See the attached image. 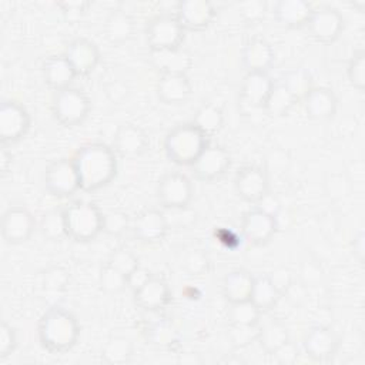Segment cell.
Masks as SVG:
<instances>
[{
  "label": "cell",
  "instance_id": "1",
  "mask_svg": "<svg viewBox=\"0 0 365 365\" xmlns=\"http://www.w3.org/2000/svg\"><path fill=\"white\" fill-rule=\"evenodd\" d=\"M83 191H97L107 187L117 175L118 161L113 147L104 143H87L73 155Z\"/></svg>",
  "mask_w": 365,
  "mask_h": 365
},
{
  "label": "cell",
  "instance_id": "2",
  "mask_svg": "<svg viewBox=\"0 0 365 365\" xmlns=\"http://www.w3.org/2000/svg\"><path fill=\"white\" fill-rule=\"evenodd\" d=\"M37 335L40 345L46 351L50 354H64L77 344L80 324L68 309L54 305L40 317Z\"/></svg>",
  "mask_w": 365,
  "mask_h": 365
},
{
  "label": "cell",
  "instance_id": "3",
  "mask_svg": "<svg viewBox=\"0 0 365 365\" xmlns=\"http://www.w3.org/2000/svg\"><path fill=\"white\" fill-rule=\"evenodd\" d=\"M208 144L210 138L188 121L177 124L167 133L164 151L171 163L190 167Z\"/></svg>",
  "mask_w": 365,
  "mask_h": 365
},
{
  "label": "cell",
  "instance_id": "4",
  "mask_svg": "<svg viewBox=\"0 0 365 365\" xmlns=\"http://www.w3.org/2000/svg\"><path fill=\"white\" fill-rule=\"evenodd\" d=\"M101 210L90 201L77 200L63 207L67 238L76 242H90L103 232Z\"/></svg>",
  "mask_w": 365,
  "mask_h": 365
},
{
  "label": "cell",
  "instance_id": "5",
  "mask_svg": "<svg viewBox=\"0 0 365 365\" xmlns=\"http://www.w3.org/2000/svg\"><path fill=\"white\" fill-rule=\"evenodd\" d=\"M90 108L91 101L88 96L73 86L56 91L51 100L53 115L64 127H76L84 123Z\"/></svg>",
  "mask_w": 365,
  "mask_h": 365
},
{
  "label": "cell",
  "instance_id": "6",
  "mask_svg": "<svg viewBox=\"0 0 365 365\" xmlns=\"http://www.w3.org/2000/svg\"><path fill=\"white\" fill-rule=\"evenodd\" d=\"M185 29L175 14L154 16L145 26V41L150 51L174 50L182 47Z\"/></svg>",
  "mask_w": 365,
  "mask_h": 365
},
{
  "label": "cell",
  "instance_id": "7",
  "mask_svg": "<svg viewBox=\"0 0 365 365\" xmlns=\"http://www.w3.org/2000/svg\"><path fill=\"white\" fill-rule=\"evenodd\" d=\"M46 190L58 198H67L81 190L80 178L71 158L51 161L44 171Z\"/></svg>",
  "mask_w": 365,
  "mask_h": 365
},
{
  "label": "cell",
  "instance_id": "8",
  "mask_svg": "<svg viewBox=\"0 0 365 365\" xmlns=\"http://www.w3.org/2000/svg\"><path fill=\"white\" fill-rule=\"evenodd\" d=\"M31 125L27 108L14 100H3L0 106V141L11 145L26 137Z\"/></svg>",
  "mask_w": 365,
  "mask_h": 365
},
{
  "label": "cell",
  "instance_id": "9",
  "mask_svg": "<svg viewBox=\"0 0 365 365\" xmlns=\"http://www.w3.org/2000/svg\"><path fill=\"white\" fill-rule=\"evenodd\" d=\"M192 195V184L182 173L164 174L157 184V198L167 210H185Z\"/></svg>",
  "mask_w": 365,
  "mask_h": 365
},
{
  "label": "cell",
  "instance_id": "10",
  "mask_svg": "<svg viewBox=\"0 0 365 365\" xmlns=\"http://www.w3.org/2000/svg\"><path fill=\"white\" fill-rule=\"evenodd\" d=\"M234 188L247 202H261L268 197L269 178L264 168L257 165L241 167L234 177Z\"/></svg>",
  "mask_w": 365,
  "mask_h": 365
},
{
  "label": "cell",
  "instance_id": "11",
  "mask_svg": "<svg viewBox=\"0 0 365 365\" xmlns=\"http://www.w3.org/2000/svg\"><path fill=\"white\" fill-rule=\"evenodd\" d=\"M307 27L315 41L329 44L342 34L344 17L331 6H319L312 9Z\"/></svg>",
  "mask_w": 365,
  "mask_h": 365
},
{
  "label": "cell",
  "instance_id": "12",
  "mask_svg": "<svg viewBox=\"0 0 365 365\" xmlns=\"http://www.w3.org/2000/svg\"><path fill=\"white\" fill-rule=\"evenodd\" d=\"M241 230L244 238L252 245L268 244L278 230L275 215L265 208H252L242 214Z\"/></svg>",
  "mask_w": 365,
  "mask_h": 365
},
{
  "label": "cell",
  "instance_id": "13",
  "mask_svg": "<svg viewBox=\"0 0 365 365\" xmlns=\"http://www.w3.org/2000/svg\"><path fill=\"white\" fill-rule=\"evenodd\" d=\"M231 165L230 153L221 145L208 144L198 158L190 165L192 175L200 181H215L221 178Z\"/></svg>",
  "mask_w": 365,
  "mask_h": 365
},
{
  "label": "cell",
  "instance_id": "14",
  "mask_svg": "<svg viewBox=\"0 0 365 365\" xmlns=\"http://www.w3.org/2000/svg\"><path fill=\"white\" fill-rule=\"evenodd\" d=\"M36 228L33 214L23 205H11L3 214L1 235L7 244H23L30 240Z\"/></svg>",
  "mask_w": 365,
  "mask_h": 365
},
{
  "label": "cell",
  "instance_id": "15",
  "mask_svg": "<svg viewBox=\"0 0 365 365\" xmlns=\"http://www.w3.org/2000/svg\"><path fill=\"white\" fill-rule=\"evenodd\" d=\"M175 16L185 31H201L214 21L217 10L208 0H181L175 3Z\"/></svg>",
  "mask_w": 365,
  "mask_h": 365
},
{
  "label": "cell",
  "instance_id": "16",
  "mask_svg": "<svg viewBox=\"0 0 365 365\" xmlns=\"http://www.w3.org/2000/svg\"><path fill=\"white\" fill-rule=\"evenodd\" d=\"M168 220L163 211L148 208L135 215L131 222L134 237L144 244L161 242L168 232Z\"/></svg>",
  "mask_w": 365,
  "mask_h": 365
},
{
  "label": "cell",
  "instance_id": "17",
  "mask_svg": "<svg viewBox=\"0 0 365 365\" xmlns=\"http://www.w3.org/2000/svg\"><path fill=\"white\" fill-rule=\"evenodd\" d=\"M339 346V338L336 332L324 325L312 327L302 339L304 352L314 361H328L331 359Z\"/></svg>",
  "mask_w": 365,
  "mask_h": 365
},
{
  "label": "cell",
  "instance_id": "18",
  "mask_svg": "<svg viewBox=\"0 0 365 365\" xmlns=\"http://www.w3.org/2000/svg\"><path fill=\"white\" fill-rule=\"evenodd\" d=\"M63 54L68 60L77 76H87L93 73L101 58L98 46L84 37L71 40Z\"/></svg>",
  "mask_w": 365,
  "mask_h": 365
},
{
  "label": "cell",
  "instance_id": "19",
  "mask_svg": "<svg viewBox=\"0 0 365 365\" xmlns=\"http://www.w3.org/2000/svg\"><path fill=\"white\" fill-rule=\"evenodd\" d=\"M150 145L145 131L131 123L121 124L113 138V150L124 158H135L147 151Z\"/></svg>",
  "mask_w": 365,
  "mask_h": 365
},
{
  "label": "cell",
  "instance_id": "20",
  "mask_svg": "<svg viewBox=\"0 0 365 365\" xmlns=\"http://www.w3.org/2000/svg\"><path fill=\"white\" fill-rule=\"evenodd\" d=\"M135 305L148 312L164 309L171 301V291L168 284L158 277H151L143 287L133 292Z\"/></svg>",
  "mask_w": 365,
  "mask_h": 365
},
{
  "label": "cell",
  "instance_id": "21",
  "mask_svg": "<svg viewBox=\"0 0 365 365\" xmlns=\"http://www.w3.org/2000/svg\"><path fill=\"white\" fill-rule=\"evenodd\" d=\"M272 86L274 81L268 73H245L240 87V100L248 108H262Z\"/></svg>",
  "mask_w": 365,
  "mask_h": 365
},
{
  "label": "cell",
  "instance_id": "22",
  "mask_svg": "<svg viewBox=\"0 0 365 365\" xmlns=\"http://www.w3.org/2000/svg\"><path fill=\"white\" fill-rule=\"evenodd\" d=\"M308 118L315 121L331 120L338 110V100L328 87H312L302 98Z\"/></svg>",
  "mask_w": 365,
  "mask_h": 365
},
{
  "label": "cell",
  "instance_id": "23",
  "mask_svg": "<svg viewBox=\"0 0 365 365\" xmlns=\"http://www.w3.org/2000/svg\"><path fill=\"white\" fill-rule=\"evenodd\" d=\"M157 97L168 106H178L188 101L192 86L187 74H161L155 84Z\"/></svg>",
  "mask_w": 365,
  "mask_h": 365
},
{
  "label": "cell",
  "instance_id": "24",
  "mask_svg": "<svg viewBox=\"0 0 365 365\" xmlns=\"http://www.w3.org/2000/svg\"><path fill=\"white\" fill-rule=\"evenodd\" d=\"M274 48L268 40L264 37L250 38L241 53V61L247 73L259 71L268 73L269 67L274 63Z\"/></svg>",
  "mask_w": 365,
  "mask_h": 365
},
{
  "label": "cell",
  "instance_id": "25",
  "mask_svg": "<svg viewBox=\"0 0 365 365\" xmlns=\"http://www.w3.org/2000/svg\"><path fill=\"white\" fill-rule=\"evenodd\" d=\"M43 80L50 90L60 91L63 88L71 87L74 78L77 77L74 68L64 57V54H54L47 57L41 66Z\"/></svg>",
  "mask_w": 365,
  "mask_h": 365
},
{
  "label": "cell",
  "instance_id": "26",
  "mask_svg": "<svg viewBox=\"0 0 365 365\" xmlns=\"http://www.w3.org/2000/svg\"><path fill=\"white\" fill-rule=\"evenodd\" d=\"M312 6L305 0H279L274 4L275 20L287 29H301L308 24Z\"/></svg>",
  "mask_w": 365,
  "mask_h": 365
},
{
  "label": "cell",
  "instance_id": "27",
  "mask_svg": "<svg viewBox=\"0 0 365 365\" xmlns=\"http://www.w3.org/2000/svg\"><path fill=\"white\" fill-rule=\"evenodd\" d=\"M151 63L161 74H187L192 67V56L182 47L151 51Z\"/></svg>",
  "mask_w": 365,
  "mask_h": 365
},
{
  "label": "cell",
  "instance_id": "28",
  "mask_svg": "<svg viewBox=\"0 0 365 365\" xmlns=\"http://www.w3.org/2000/svg\"><path fill=\"white\" fill-rule=\"evenodd\" d=\"M254 275H251L247 269L238 268L230 271L222 281V294L224 298L232 302H241L251 298V291L254 285Z\"/></svg>",
  "mask_w": 365,
  "mask_h": 365
},
{
  "label": "cell",
  "instance_id": "29",
  "mask_svg": "<svg viewBox=\"0 0 365 365\" xmlns=\"http://www.w3.org/2000/svg\"><path fill=\"white\" fill-rule=\"evenodd\" d=\"M104 36L111 44H121L128 41L135 31L134 19L124 10H113L103 26Z\"/></svg>",
  "mask_w": 365,
  "mask_h": 365
},
{
  "label": "cell",
  "instance_id": "30",
  "mask_svg": "<svg viewBox=\"0 0 365 365\" xmlns=\"http://www.w3.org/2000/svg\"><path fill=\"white\" fill-rule=\"evenodd\" d=\"M289 341L287 327L278 319H269L262 324H258L257 342L265 354L272 355L281 346Z\"/></svg>",
  "mask_w": 365,
  "mask_h": 365
},
{
  "label": "cell",
  "instance_id": "31",
  "mask_svg": "<svg viewBox=\"0 0 365 365\" xmlns=\"http://www.w3.org/2000/svg\"><path fill=\"white\" fill-rule=\"evenodd\" d=\"M298 100L291 94V91L282 83H274L262 110L269 117H284L287 115Z\"/></svg>",
  "mask_w": 365,
  "mask_h": 365
},
{
  "label": "cell",
  "instance_id": "32",
  "mask_svg": "<svg viewBox=\"0 0 365 365\" xmlns=\"http://www.w3.org/2000/svg\"><path fill=\"white\" fill-rule=\"evenodd\" d=\"M279 297H281L279 291L275 288V285L272 284L268 275H259L254 278V285H252L250 299L255 304V307L261 312L272 309L277 305Z\"/></svg>",
  "mask_w": 365,
  "mask_h": 365
},
{
  "label": "cell",
  "instance_id": "33",
  "mask_svg": "<svg viewBox=\"0 0 365 365\" xmlns=\"http://www.w3.org/2000/svg\"><path fill=\"white\" fill-rule=\"evenodd\" d=\"M194 125L202 131L208 138L215 135L224 124V114L220 107L212 103H204L200 106L192 118Z\"/></svg>",
  "mask_w": 365,
  "mask_h": 365
},
{
  "label": "cell",
  "instance_id": "34",
  "mask_svg": "<svg viewBox=\"0 0 365 365\" xmlns=\"http://www.w3.org/2000/svg\"><path fill=\"white\" fill-rule=\"evenodd\" d=\"M133 356V344L125 336H110L101 349V359L110 365L127 364Z\"/></svg>",
  "mask_w": 365,
  "mask_h": 365
},
{
  "label": "cell",
  "instance_id": "35",
  "mask_svg": "<svg viewBox=\"0 0 365 365\" xmlns=\"http://www.w3.org/2000/svg\"><path fill=\"white\" fill-rule=\"evenodd\" d=\"M261 314L251 299L232 302L228 309V322L235 327H257L261 322Z\"/></svg>",
  "mask_w": 365,
  "mask_h": 365
},
{
  "label": "cell",
  "instance_id": "36",
  "mask_svg": "<svg viewBox=\"0 0 365 365\" xmlns=\"http://www.w3.org/2000/svg\"><path fill=\"white\" fill-rule=\"evenodd\" d=\"M281 83L291 91V94L298 101L302 100L307 96V93L312 88L311 74L305 68H301V67L289 70Z\"/></svg>",
  "mask_w": 365,
  "mask_h": 365
},
{
  "label": "cell",
  "instance_id": "37",
  "mask_svg": "<svg viewBox=\"0 0 365 365\" xmlns=\"http://www.w3.org/2000/svg\"><path fill=\"white\" fill-rule=\"evenodd\" d=\"M41 234L50 241H58L66 235L63 208H54L47 211L40 221Z\"/></svg>",
  "mask_w": 365,
  "mask_h": 365
},
{
  "label": "cell",
  "instance_id": "38",
  "mask_svg": "<svg viewBox=\"0 0 365 365\" xmlns=\"http://www.w3.org/2000/svg\"><path fill=\"white\" fill-rule=\"evenodd\" d=\"M100 287L106 292L120 294L127 288V277L110 264H106L100 272Z\"/></svg>",
  "mask_w": 365,
  "mask_h": 365
},
{
  "label": "cell",
  "instance_id": "39",
  "mask_svg": "<svg viewBox=\"0 0 365 365\" xmlns=\"http://www.w3.org/2000/svg\"><path fill=\"white\" fill-rule=\"evenodd\" d=\"M346 77L349 84L358 91H364L365 87V54L364 50H358L352 54L346 66Z\"/></svg>",
  "mask_w": 365,
  "mask_h": 365
},
{
  "label": "cell",
  "instance_id": "40",
  "mask_svg": "<svg viewBox=\"0 0 365 365\" xmlns=\"http://www.w3.org/2000/svg\"><path fill=\"white\" fill-rule=\"evenodd\" d=\"M130 225V218L124 211L110 210L103 214V232H107L108 235H123Z\"/></svg>",
  "mask_w": 365,
  "mask_h": 365
},
{
  "label": "cell",
  "instance_id": "41",
  "mask_svg": "<svg viewBox=\"0 0 365 365\" xmlns=\"http://www.w3.org/2000/svg\"><path fill=\"white\" fill-rule=\"evenodd\" d=\"M107 264H110L111 267H114L115 269H118L127 277L131 271H134L140 265V259L131 250L125 247H120L111 252Z\"/></svg>",
  "mask_w": 365,
  "mask_h": 365
},
{
  "label": "cell",
  "instance_id": "42",
  "mask_svg": "<svg viewBox=\"0 0 365 365\" xmlns=\"http://www.w3.org/2000/svg\"><path fill=\"white\" fill-rule=\"evenodd\" d=\"M70 275L63 267H53L43 274V289L47 294H60L68 285Z\"/></svg>",
  "mask_w": 365,
  "mask_h": 365
},
{
  "label": "cell",
  "instance_id": "43",
  "mask_svg": "<svg viewBox=\"0 0 365 365\" xmlns=\"http://www.w3.org/2000/svg\"><path fill=\"white\" fill-rule=\"evenodd\" d=\"M182 268L191 277H201L210 268V259L201 250H191L182 258Z\"/></svg>",
  "mask_w": 365,
  "mask_h": 365
},
{
  "label": "cell",
  "instance_id": "44",
  "mask_svg": "<svg viewBox=\"0 0 365 365\" xmlns=\"http://www.w3.org/2000/svg\"><path fill=\"white\" fill-rule=\"evenodd\" d=\"M238 11L241 17L248 23H257L264 19L267 11V3L262 0H247L238 3Z\"/></svg>",
  "mask_w": 365,
  "mask_h": 365
},
{
  "label": "cell",
  "instance_id": "45",
  "mask_svg": "<svg viewBox=\"0 0 365 365\" xmlns=\"http://www.w3.org/2000/svg\"><path fill=\"white\" fill-rule=\"evenodd\" d=\"M17 348V332L14 327L3 321L0 327V359L10 356Z\"/></svg>",
  "mask_w": 365,
  "mask_h": 365
},
{
  "label": "cell",
  "instance_id": "46",
  "mask_svg": "<svg viewBox=\"0 0 365 365\" xmlns=\"http://www.w3.org/2000/svg\"><path fill=\"white\" fill-rule=\"evenodd\" d=\"M257 327H235L230 325V339L235 348H244L252 341H257Z\"/></svg>",
  "mask_w": 365,
  "mask_h": 365
},
{
  "label": "cell",
  "instance_id": "47",
  "mask_svg": "<svg viewBox=\"0 0 365 365\" xmlns=\"http://www.w3.org/2000/svg\"><path fill=\"white\" fill-rule=\"evenodd\" d=\"M56 6L60 9V11L64 14L67 20L77 21L86 14L87 9L90 7V3L84 0H64L56 3Z\"/></svg>",
  "mask_w": 365,
  "mask_h": 365
},
{
  "label": "cell",
  "instance_id": "48",
  "mask_svg": "<svg viewBox=\"0 0 365 365\" xmlns=\"http://www.w3.org/2000/svg\"><path fill=\"white\" fill-rule=\"evenodd\" d=\"M150 331V338L157 345L170 346L175 341V331L167 322H158Z\"/></svg>",
  "mask_w": 365,
  "mask_h": 365
},
{
  "label": "cell",
  "instance_id": "49",
  "mask_svg": "<svg viewBox=\"0 0 365 365\" xmlns=\"http://www.w3.org/2000/svg\"><path fill=\"white\" fill-rule=\"evenodd\" d=\"M272 281V284L275 285V288L279 291V294L282 295L292 284V272L288 268H277L275 271H272L268 275Z\"/></svg>",
  "mask_w": 365,
  "mask_h": 365
},
{
  "label": "cell",
  "instance_id": "50",
  "mask_svg": "<svg viewBox=\"0 0 365 365\" xmlns=\"http://www.w3.org/2000/svg\"><path fill=\"white\" fill-rule=\"evenodd\" d=\"M151 272L150 269H147L143 265H138L134 271H131L128 275H127V288H130L133 292L135 289H138L140 287H143L150 278H151Z\"/></svg>",
  "mask_w": 365,
  "mask_h": 365
},
{
  "label": "cell",
  "instance_id": "51",
  "mask_svg": "<svg viewBox=\"0 0 365 365\" xmlns=\"http://www.w3.org/2000/svg\"><path fill=\"white\" fill-rule=\"evenodd\" d=\"M11 164H13V155L11 151H9L7 145H1V153H0V170H1V175L6 177L10 170H11Z\"/></svg>",
  "mask_w": 365,
  "mask_h": 365
},
{
  "label": "cell",
  "instance_id": "52",
  "mask_svg": "<svg viewBox=\"0 0 365 365\" xmlns=\"http://www.w3.org/2000/svg\"><path fill=\"white\" fill-rule=\"evenodd\" d=\"M352 248H354V255L355 258L362 262L364 261V254H365V245H364V232H358V235L354 238V244H352Z\"/></svg>",
  "mask_w": 365,
  "mask_h": 365
},
{
  "label": "cell",
  "instance_id": "53",
  "mask_svg": "<svg viewBox=\"0 0 365 365\" xmlns=\"http://www.w3.org/2000/svg\"><path fill=\"white\" fill-rule=\"evenodd\" d=\"M354 6H355L359 11H362L364 7H365V1H364V0H362V1H354Z\"/></svg>",
  "mask_w": 365,
  "mask_h": 365
}]
</instances>
